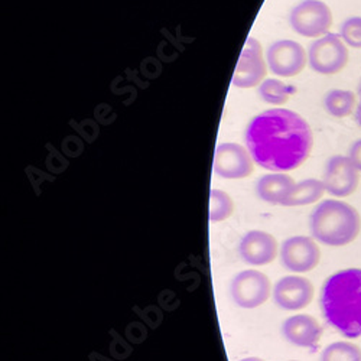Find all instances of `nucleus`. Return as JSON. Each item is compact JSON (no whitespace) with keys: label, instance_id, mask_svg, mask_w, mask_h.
<instances>
[{"label":"nucleus","instance_id":"2","mask_svg":"<svg viewBox=\"0 0 361 361\" xmlns=\"http://www.w3.org/2000/svg\"><path fill=\"white\" fill-rule=\"evenodd\" d=\"M321 311L347 338L361 336V269H344L329 276L321 289Z\"/></svg>","mask_w":361,"mask_h":361},{"label":"nucleus","instance_id":"24","mask_svg":"<svg viewBox=\"0 0 361 361\" xmlns=\"http://www.w3.org/2000/svg\"><path fill=\"white\" fill-rule=\"evenodd\" d=\"M238 361H264L263 358H259V357H246V358H242Z\"/></svg>","mask_w":361,"mask_h":361},{"label":"nucleus","instance_id":"16","mask_svg":"<svg viewBox=\"0 0 361 361\" xmlns=\"http://www.w3.org/2000/svg\"><path fill=\"white\" fill-rule=\"evenodd\" d=\"M325 194L324 183L319 179L310 178L304 179L300 183H296L286 198L283 200V207H299V205H310L319 201Z\"/></svg>","mask_w":361,"mask_h":361},{"label":"nucleus","instance_id":"5","mask_svg":"<svg viewBox=\"0 0 361 361\" xmlns=\"http://www.w3.org/2000/svg\"><path fill=\"white\" fill-rule=\"evenodd\" d=\"M350 52L345 42L336 34H326L311 44L308 63L322 75H334L343 71L348 63Z\"/></svg>","mask_w":361,"mask_h":361},{"label":"nucleus","instance_id":"25","mask_svg":"<svg viewBox=\"0 0 361 361\" xmlns=\"http://www.w3.org/2000/svg\"><path fill=\"white\" fill-rule=\"evenodd\" d=\"M289 361H298V360H289Z\"/></svg>","mask_w":361,"mask_h":361},{"label":"nucleus","instance_id":"9","mask_svg":"<svg viewBox=\"0 0 361 361\" xmlns=\"http://www.w3.org/2000/svg\"><path fill=\"white\" fill-rule=\"evenodd\" d=\"M267 63L262 52V45L256 38H247L240 54L231 84L237 88H253L264 81Z\"/></svg>","mask_w":361,"mask_h":361},{"label":"nucleus","instance_id":"4","mask_svg":"<svg viewBox=\"0 0 361 361\" xmlns=\"http://www.w3.org/2000/svg\"><path fill=\"white\" fill-rule=\"evenodd\" d=\"M289 23L300 37H324L333 26V12L321 0H304L290 11Z\"/></svg>","mask_w":361,"mask_h":361},{"label":"nucleus","instance_id":"1","mask_svg":"<svg viewBox=\"0 0 361 361\" xmlns=\"http://www.w3.org/2000/svg\"><path fill=\"white\" fill-rule=\"evenodd\" d=\"M246 146L255 164L272 172H289L302 165L314 136L307 120L289 109H270L252 118Z\"/></svg>","mask_w":361,"mask_h":361},{"label":"nucleus","instance_id":"14","mask_svg":"<svg viewBox=\"0 0 361 361\" xmlns=\"http://www.w3.org/2000/svg\"><path fill=\"white\" fill-rule=\"evenodd\" d=\"M282 336L286 341L296 347L314 350L322 336V326L314 317L298 314L283 321Z\"/></svg>","mask_w":361,"mask_h":361},{"label":"nucleus","instance_id":"10","mask_svg":"<svg viewBox=\"0 0 361 361\" xmlns=\"http://www.w3.org/2000/svg\"><path fill=\"white\" fill-rule=\"evenodd\" d=\"M322 183L326 192L337 198H345L355 192L360 183V171L348 157L336 155L329 158L325 165Z\"/></svg>","mask_w":361,"mask_h":361},{"label":"nucleus","instance_id":"17","mask_svg":"<svg viewBox=\"0 0 361 361\" xmlns=\"http://www.w3.org/2000/svg\"><path fill=\"white\" fill-rule=\"evenodd\" d=\"M324 107L329 116L336 118H344L355 113L357 99L348 90H331L324 99Z\"/></svg>","mask_w":361,"mask_h":361},{"label":"nucleus","instance_id":"3","mask_svg":"<svg viewBox=\"0 0 361 361\" xmlns=\"http://www.w3.org/2000/svg\"><path fill=\"white\" fill-rule=\"evenodd\" d=\"M312 238L317 242L341 247L353 243L361 230V217L357 209L340 200H325L310 217Z\"/></svg>","mask_w":361,"mask_h":361},{"label":"nucleus","instance_id":"13","mask_svg":"<svg viewBox=\"0 0 361 361\" xmlns=\"http://www.w3.org/2000/svg\"><path fill=\"white\" fill-rule=\"evenodd\" d=\"M238 255L250 266H264L276 259L278 242L267 231L250 230L240 240Z\"/></svg>","mask_w":361,"mask_h":361},{"label":"nucleus","instance_id":"8","mask_svg":"<svg viewBox=\"0 0 361 361\" xmlns=\"http://www.w3.org/2000/svg\"><path fill=\"white\" fill-rule=\"evenodd\" d=\"M281 263L293 274H307L314 270L321 260V250L315 238L293 235L286 238L281 246Z\"/></svg>","mask_w":361,"mask_h":361},{"label":"nucleus","instance_id":"11","mask_svg":"<svg viewBox=\"0 0 361 361\" xmlns=\"http://www.w3.org/2000/svg\"><path fill=\"white\" fill-rule=\"evenodd\" d=\"M253 158L249 150L233 142L220 143L214 155V172L224 179H243L253 172Z\"/></svg>","mask_w":361,"mask_h":361},{"label":"nucleus","instance_id":"18","mask_svg":"<svg viewBox=\"0 0 361 361\" xmlns=\"http://www.w3.org/2000/svg\"><path fill=\"white\" fill-rule=\"evenodd\" d=\"M293 92L295 88L292 85L276 78H266L259 85V96L262 97V100L275 106L285 104L293 94Z\"/></svg>","mask_w":361,"mask_h":361},{"label":"nucleus","instance_id":"15","mask_svg":"<svg viewBox=\"0 0 361 361\" xmlns=\"http://www.w3.org/2000/svg\"><path fill=\"white\" fill-rule=\"evenodd\" d=\"M295 185V180L285 172H274L266 173L256 183V194L257 197L274 205H282L283 200Z\"/></svg>","mask_w":361,"mask_h":361},{"label":"nucleus","instance_id":"22","mask_svg":"<svg viewBox=\"0 0 361 361\" xmlns=\"http://www.w3.org/2000/svg\"><path fill=\"white\" fill-rule=\"evenodd\" d=\"M348 158L355 165V168L361 172V139L355 140L348 150Z\"/></svg>","mask_w":361,"mask_h":361},{"label":"nucleus","instance_id":"19","mask_svg":"<svg viewBox=\"0 0 361 361\" xmlns=\"http://www.w3.org/2000/svg\"><path fill=\"white\" fill-rule=\"evenodd\" d=\"M234 212L231 197L221 190H212L209 192V221L221 223L227 220Z\"/></svg>","mask_w":361,"mask_h":361},{"label":"nucleus","instance_id":"23","mask_svg":"<svg viewBox=\"0 0 361 361\" xmlns=\"http://www.w3.org/2000/svg\"><path fill=\"white\" fill-rule=\"evenodd\" d=\"M355 122L361 128V102L357 104V109H355Z\"/></svg>","mask_w":361,"mask_h":361},{"label":"nucleus","instance_id":"12","mask_svg":"<svg viewBox=\"0 0 361 361\" xmlns=\"http://www.w3.org/2000/svg\"><path fill=\"white\" fill-rule=\"evenodd\" d=\"M314 285L302 276H283L272 290L275 304L286 311L307 308L314 299Z\"/></svg>","mask_w":361,"mask_h":361},{"label":"nucleus","instance_id":"6","mask_svg":"<svg viewBox=\"0 0 361 361\" xmlns=\"http://www.w3.org/2000/svg\"><path fill=\"white\" fill-rule=\"evenodd\" d=\"M272 293L269 278L255 269H247L237 274L230 283V295L233 302L245 310L262 307Z\"/></svg>","mask_w":361,"mask_h":361},{"label":"nucleus","instance_id":"7","mask_svg":"<svg viewBox=\"0 0 361 361\" xmlns=\"http://www.w3.org/2000/svg\"><path fill=\"white\" fill-rule=\"evenodd\" d=\"M266 63L270 71L278 77L290 78L304 71L308 63V55L299 42L281 39L267 48Z\"/></svg>","mask_w":361,"mask_h":361},{"label":"nucleus","instance_id":"21","mask_svg":"<svg viewBox=\"0 0 361 361\" xmlns=\"http://www.w3.org/2000/svg\"><path fill=\"white\" fill-rule=\"evenodd\" d=\"M340 38L347 47L361 49V16H353L340 26Z\"/></svg>","mask_w":361,"mask_h":361},{"label":"nucleus","instance_id":"20","mask_svg":"<svg viewBox=\"0 0 361 361\" xmlns=\"http://www.w3.org/2000/svg\"><path fill=\"white\" fill-rule=\"evenodd\" d=\"M321 361H361V348L347 341L333 343L322 351Z\"/></svg>","mask_w":361,"mask_h":361}]
</instances>
